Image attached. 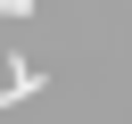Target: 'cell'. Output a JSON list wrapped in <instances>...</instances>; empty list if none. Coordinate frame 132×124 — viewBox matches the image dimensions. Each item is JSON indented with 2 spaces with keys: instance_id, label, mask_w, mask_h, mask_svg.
I'll use <instances>...</instances> for the list:
<instances>
[{
  "instance_id": "cell-1",
  "label": "cell",
  "mask_w": 132,
  "mask_h": 124,
  "mask_svg": "<svg viewBox=\"0 0 132 124\" xmlns=\"http://www.w3.org/2000/svg\"><path fill=\"white\" fill-rule=\"evenodd\" d=\"M0 8H16V17H25V8H33V0H0Z\"/></svg>"
}]
</instances>
